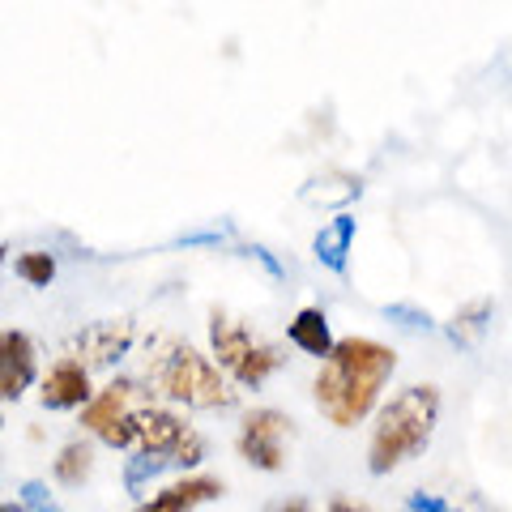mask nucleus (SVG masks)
Instances as JSON below:
<instances>
[{
	"label": "nucleus",
	"instance_id": "nucleus-1",
	"mask_svg": "<svg viewBox=\"0 0 512 512\" xmlns=\"http://www.w3.org/2000/svg\"><path fill=\"white\" fill-rule=\"evenodd\" d=\"M393 367H397L393 346L376 338H342L329 359H320V372L312 384L316 410L342 431L359 427L376 410L384 384L393 380Z\"/></svg>",
	"mask_w": 512,
	"mask_h": 512
},
{
	"label": "nucleus",
	"instance_id": "nucleus-2",
	"mask_svg": "<svg viewBox=\"0 0 512 512\" xmlns=\"http://www.w3.org/2000/svg\"><path fill=\"white\" fill-rule=\"evenodd\" d=\"M141 380L167 402L188 410H227L235 406L231 376L222 372L214 359H205L197 346L171 333H154L146 338V355H141Z\"/></svg>",
	"mask_w": 512,
	"mask_h": 512
},
{
	"label": "nucleus",
	"instance_id": "nucleus-3",
	"mask_svg": "<svg viewBox=\"0 0 512 512\" xmlns=\"http://www.w3.org/2000/svg\"><path fill=\"white\" fill-rule=\"evenodd\" d=\"M436 423H440V389L436 384H410V389H402L376 414L372 444H367V470L376 478L402 470L406 461H414L431 444Z\"/></svg>",
	"mask_w": 512,
	"mask_h": 512
},
{
	"label": "nucleus",
	"instance_id": "nucleus-4",
	"mask_svg": "<svg viewBox=\"0 0 512 512\" xmlns=\"http://www.w3.org/2000/svg\"><path fill=\"white\" fill-rule=\"evenodd\" d=\"M154 402V389L141 376H120L111 380L103 393H94V402L82 410V427L90 436H99L107 448H137V419L141 410Z\"/></svg>",
	"mask_w": 512,
	"mask_h": 512
},
{
	"label": "nucleus",
	"instance_id": "nucleus-5",
	"mask_svg": "<svg viewBox=\"0 0 512 512\" xmlns=\"http://www.w3.org/2000/svg\"><path fill=\"white\" fill-rule=\"evenodd\" d=\"M210 350H214V363L239 384V389H261V384L282 367V355L274 346L256 342L244 320H235L218 308L210 312Z\"/></svg>",
	"mask_w": 512,
	"mask_h": 512
},
{
	"label": "nucleus",
	"instance_id": "nucleus-6",
	"mask_svg": "<svg viewBox=\"0 0 512 512\" xmlns=\"http://www.w3.org/2000/svg\"><path fill=\"white\" fill-rule=\"evenodd\" d=\"M291 419L274 406H261V410H248L244 423H239V457L248 461L252 470H265V474H278L286 466V436H291Z\"/></svg>",
	"mask_w": 512,
	"mask_h": 512
},
{
	"label": "nucleus",
	"instance_id": "nucleus-7",
	"mask_svg": "<svg viewBox=\"0 0 512 512\" xmlns=\"http://www.w3.org/2000/svg\"><path fill=\"white\" fill-rule=\"evenodd\" d=\"M133 325L128 320H99V325L77 329L69 342H64V355L86 363V367H116L128 350H133Z\"/></svg>",
	"mask_w": 512,
	"mask_h": 512
},
{
	"label": "nucleus",
	"instance_id": "nucleus-8",
	"mask_svg": "<svg viewBox=\"0 0 512 512\" xmlns=\"http://www.w3.org/2000/svg\"><path fill=\"white\" fill-rule=\"evenodd\" d=\"M35 376H39V350L30 342V333L5 329V338H0V397L18 402L35 384Z\"/></svg>",
	"mask_w": 512,
	"mask_h": 512
},
{
	"label": "nucleus",
	"instance_id": "nucleus-9",
	"mask_svg": "<svg viewBox=\"0 0 512 512\" xmlns=\"http://www.w3.org/2000/svg\"><path fill=\"white\" fill-rule=\"evenodd\" d=\"M39 402L47 406V410H86L90 402H94V384H90V367L86 363H77V359H69L64 355L52 372L43 376V384H39Z\"/></svg>",
	"mask_w": 512,
	"mask_h": 512
},
{
	"label": "nucleus",
	"instance_id": "nucleus-10",
	"mask_svg": "<svg viewBox=\"0 0 512 512\" xmlns=\"http://www.w3.org/2000/svg\"><path fill=\"white\" fill-rule=\"evenodd\" d=\"M222 495V478L214 474H184L180 483H171L154 495V500L137 504V512H197L201 504H214Z\"/></svg>",
	"mask_w": 512,
	"mask_h": 512
},
{
	"label": "nucleus",
	"instance_id": "nucleus-11",
	"mask_svg": "<svg viewBox=\"0 0 512 512\" xmlns=\"http://www.w3.org/2000/svg\"><path fill=\"white\" fill-rule=\"evenodd\" d=\"M286 338H291L295 350H303V355H312V359H329L333 346H338L329 333L325 308H299L291 316V325H286Z\"/></svg>",
	"mask_w": 512,
	"mask_h": 512
},
{
	"label": "nucleus",
	"instance_id": "nucleus-12",
	"mask_svg": "<svg viewBox=\"0 0 512 512\" xmlns=\"http://www.w3.org/2000/svg\"><path fill=\"white\" fill-rule=\"evenodd\" d=\"M350 244H355V218L338 214L333 222H325V231H316L312 252H316V261L325 265V269H333V274H346Z\"/></svg>",
	"mask_w": 512,
	"mask_h": 512
},
{
	"label": "nucleus",
	"instance_id": "nucleus-13",
	"mask_svg": "<svg viewBox=\"0 0 512 512\" xmlns=\"http://www.w3.org/2000/svg\"><path fill=\"white\" fill-rule=\"evenodd\" d=\"M90 470H94V448L86 440H69L52 461L56 483H64V487H82L90 478Z\"/></svg>",
	"mask_w": 512,
	"mask_h": 512
},
{
	"label": "nucleus",
	"instance_id": "nucleus-14",
	"mask_svg": "<svg viewBox=\"0 0 512 512\" xmlns=\"http://www.w3.org/2000/svg\"><path fill=\"white\" fill-rule=\"evenodd\" d=\"M487 320H491V299H474L448 320V338L457 346H474L487 333Z\"/></svg>",
	"mask_w": 512,
	"mask_h": 512
},
{
	"label": "nucleus",
	"instance_id": "nucleus-15",
	"mask_svg": "<svg viewBox=\"0 0 512 512\" xmlns=\"http://www.w3.org/2000/svg\"><path fill=\"white\" fill-rule=\"evenodd\" d=\"M13 274H18L26 286H52V278H56V256L52 252H18V261H13Z\"/></svg>",
	"mask_w": 512,
	"mask_h": 512
},
{
	"label": "nucleus",
	"instance_id": "nucleus-16",
	"mask_svg": "<svg viewBox=\"0 0 512 512\" xmlns=\"http://www.w3.org/2000/svg\"><path fill=\"white\" fill-rule=\"evenodd\" d=\"M163 470H171V461H167V457H158V453H133V461L124 466V487L133 491V495H141L150 478H158Z\"/></svg>",
	"mask_w": 512,
	"mask_h": 512
},
{
	"label": "nucleus",
	"instance_id": "nucleus-17",
	"mask_svg": "<svg viewBox=\"0 0 512 512\" xmlns=\"http://www.w3.org/2000/svg\"><path fill=\"white\" fill-rule=\"evenodd\" d=\"M18 500L26 504V512H60V504L52 500V491H47L43 483H35V478H26V483L18 487Z\"/></svg>",
	"mask_w": 512,
	"mask_h": 512
},
{
	"label": "nucleus",
	"instance_id": "nucleus-18",
	"mask_svg": "<svg viewBox=\"0 0 512 512\" xmlns=\"http://www.w3.org/2000/svg\"><path fill=\"white\" fill-rule=\"evenodd\" d=\"M384 316H389V320H402V325H406V329H414V333L431 329V316H427V312H419V308H410V303H389V308H384Z\"/></svg>",
	"mask_w": 512,
	"mask_h": 512
},
{
	"label": "nucleus",
	"instance_id": "nucleus-19",
	"mask_svg": "<svg viewBox=\"0 0 512 512\" xmlns=\"http://www.w3.org/2000/svg\"><path fill=\"white\" fill-rule=\"evenodd\" d=\"M402 512H457L448 500H440V495H427V491H419V495H410V500L402 504Z\"/></svg>",
	"mask_w": 512,
	"mask_h": 512
},
{
	"label": "nucleus",
	"instance_id": "nucleus-20",
	"mask_svg": "<svg viewBox=\"0 0 512 512\" xmlns=\"http://www.w3.org/2000/svg\"><path fill=\"white\" fill-rule=\"evenodd\" d=\"M325 512H367V508L350 504V500H329V504H325Z\"/></svg>",
	"mask_w": 512,
	"mask_h": 512
},
{
	"label": "nucleus",
	"instance_id": "nucleus-21",
	"mask_svg": "<svg viewBox=\"0 0 512 512\" xmlns=\"http://www.w3.org/2000/svg\"><path fill=\"white\" fill-rule=\"evenodd\" d=\"M274 512H308V500H286V504H278Z\"/></svg>",
	"mask_w": 512,
	"mask_h": 512
},
{
	"label": "nucleus",
	"instance_id": "nucleus-22",
	"mask_svg": "<svg viewBox=\"0 0 512 512\" xmlns=\"http://www.w3.org/2000/svg\"><path fill=\"white\" fill-rule=\"evenodd\" d=\"M0 512H26V504L18 500V504H5V508H0Z\"/></svg>",
	"mask_w": 512,
	"mask_h": 512
}]
</instances>
